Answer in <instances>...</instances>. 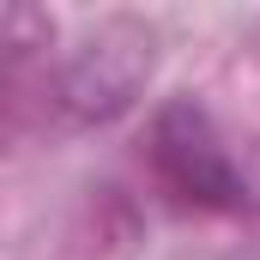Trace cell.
Here are the masks:
<instances>
[{
    "label": "cell",
    "mask_w": 260,
    "mask_h": 260,
    "mask_svg": "<svg viewBox=\"0 0 260 260\" xmlns=\"http://www.w3.org/2000/svg\"><path fill=\"white\" fill-rule=\"evenodd\" d=\"M157 67V37L139 18H103L79 49H55V18L6 12V109L12 127L43 115L49 127H103L127 115Z\"/></svg>",
    "instance_id": "1"
},
{
    "label": "cell",
    "mask_w": 260,
    "mask_h": 260,
    "mask_svg": "<svg viewBox=\"0 0 260 260\" xmlns=\"http://www.w3.org/2000/svg\"><path fill=\"white\" fill-rule=\"evenodd\" d=\"M145 170L176 212L260 218V176L230 151L200 97H164L145 127Z\"/></svg>",
    "instance_id": "2"
},
{
    "label": "cell",
    "mask_w": 260,
    "mask_h": 260,
    "mask_svg": "<svg viewBox=\"0 0 260 260\" xmlns=\"http://www.w3.org/2000/svg\"><path fill=\"white\" fill-rule=\"evenodd\" d=\"M224 260H260V248H236V254H224Z\"/></svg>",
    "instance_id": "3"
}]
</instances>
